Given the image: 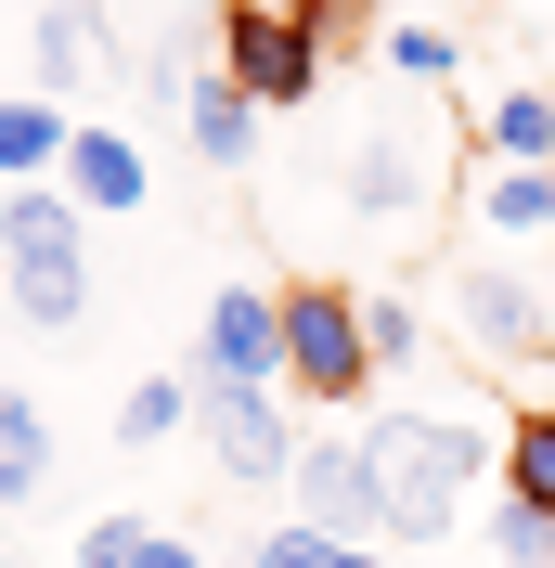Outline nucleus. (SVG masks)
<instances>
[{
    "label": "nucleus",
    "instance_id": "nucleus-2",
    "mask_svg": "<svg viewBox=\"0 0 555 568\" xmlns=\"http://www.w3.org/2000/svg\"><path fill=\"white\" fill-rule=\"evenodd\" d=\"M0 272H13V311L39 336H65L91 311V220H78L65 181H27V194H0Z\"/></svg>",
    "mask_w": 555,
    "mask_h": 568
},
{
    "label": "nucleus",
    "instance_id": "nucleus-18",
    "mask_svg": "<svg viewBox=\"0 0 555 568\" xmlns=\"http://www.w3.org/2000/svg\"><path fill=\"white\" fill-rule=\"evenodd\" d=\"M245 568H387L375 542H323L311 517H272V530L245 542Z\"/></svg>",
    "mask_w": 555,
    "mask_h": 568
},
{
    "label": "nucleus",
    "instance_id": "nucleus-5",
    "mask_svg": "<svg viewBox=\"0 0 555 568\" xmlns=\"http://www.w3.org/2000/svg\"><path fill=\"white\" fill-rule=\"evenodd\" d=\"M284 388H297V400H362V388H375L362 284H284Z\"/></svg>",
    "mask_w": 555,
    "mask_h": 568
},
{
    "label": "nucleus",
    "instance_id": "nucleus-13",
    "mask_svg": "<svg viewBox=\"0 0 555 568\" xmlns=\"http://www.w3.org/2000/svg\"><path fill=\"white\" fill-rule=\"evenodd\" d=\"M169 439H194V375H142L117 400V453H169Z\"/></svg>",
    "mask_w": 555,
    "mask_h": 568
},
{
    "label": "nucleus",
    "instance_id": "nucleus-25",
    "mask_svg": "<svg viewBox=\"0 0 555 568\" xmlns=\"http://www.w3.org/2000/svg\"><path fill=\"white\" fill-rule=\"evenodd\" d=\"M0 568H13V556H0Z\"/></svg>",
    "mask_w": 555,
    "mask_h": 568
},
{
    "label": "nucleus",
    "instance_id": "nucleus-9",
    "mask_svg": "<svg viewBox=\"0 0 555 568\" xmlns=\"http://www.w3.org/2000/svg\"><path fill=\"white\" fill-rule=\"evenodd\" d=\"M104 78V0H39L27 13V91L39 104H65Z\"/></svg>",
    "mask_w": 555,
    "mask_h": 568
},
{
    "label": "nucleus",
    "instance_id": "nucleus-6",
    "mask_svg": "<svg viewBox=\"0 0 555 568\" xmlns=\"http://www.w3.org/2000/svg\"><path fill=\"white\" fill-rule=\"evenodd\" d=\"M297 517H311L323 542H387V504H375V453H362V426L349 439H297Z\"/></svg>",
    "mask_w": 555,
    "mask_h": 568
},
{
    "label": "nucleus",
    "instance_id": "nucleus-1",
    "mask_svg": "<svg viewBox=\"0 0 555 568\" xmlns=\"http://www.w3.org/2000/svg\"><path fill=\"white\" fill-rule=\"evenodd\" d=\"M362 453H375V504H387V542H440L478 491V465H504V439H478L465 414H375L362 426Z\"/></svg>",
    "mask_w": 555,
    "mask_h": 568
},
{
    "label": "nucleus",
    "instance_id": "nucleus-7",
    "mask_svg": "<svg viewBox=\"0 0 555 568\" xmlns=\"http://www.w3.org/2000/svg\"><path fill=\"white\" fill-rule=\"evenodd\" d=\"M194 362L245 375V388H284V284H220L208 323H194Z\"/></svg>",
    "mask_w": 555,
    "mask_h": 568
},
{
    "label": "nucleus",
    "instance_id": "nucleus-17",
    "mask_svg": "<svg viewBox=\"0 0 555 568\" xmlns=\"http://www.w3.org/2000/svg\"><path fill=\"white\" fill-rule=\"evenodd\" d=\"M504 504L555 517V414H517V426H504Z\"/></svg>",
    "mask_w": 555,
    "mask_h": 568
},
{
    "label": "nucleus",
    "instance_id": "nucleus-8",
    "mask_svg": "<svg viewBox=\"0 0 555 568\" xmlns=\"http://www.w3.org/2000/svg\"><path fill=\"white\" fill-rule=\"evenodd\" d=\"M452 323H465L478 362H543L555 349V297L517 284V272H465V284H452Z\"/></svg>",
    "mask_w": 555,
    "mask_h": 568
},
{
    "label": "nucleus",
    "instance_id": "nucleus-11",
    "mask_svg": "<svg viewBox=\"0 0 555 568\" xmlns=\"http://www.w3.org/2000/svg\"><path fill=\"white\" fill-rule=\"evenodd\" d=\"M65 104H39V91H0V181L27 194V181H65Z\"/></svg>",
    "mask_w": 555,
    "mask_h": 568
},
{
    "label": "nucleus",
    "instance_id": "nucleus-12",
    "mask_svg": "<svg viewBox=\"0 0 555 568\" xmlns=\"http://www.w3.org/2000/svg\"><path fill=\"white\" fill-rule=\"evenodd\" d=\"M52 491V414L27 388H0V504H39Z\"/></svg>",
    "mask_w": 555,
    "mask_h": 568
},
{
    "label": "nucleus",
    "instance_id": "nucleus-15",
    "mask_svg": "<svg viewBox=\"0 0 555 568\" xmlns=\"http://www.w3.org/2000/svg\"><path fill=\"white\" fill-rule=\"evenodd\" d=\"M426 194V169H414V142H387V130H362V155H349V207H414Z\"/></svg>",
    "mask_w": 555,
    "mask_h": 568
},
{
    "label": "nucleus",
    "instance_id": "nucleus-20",
    "mask_svg": "<svg viewBox=\"0 0 555 568\" xmlns=\"http://www.w3.org/2000/svg\"><path fill=\"white\" fill-rule=\"evenodd\" d=\"M362 349H375V362H414V349H426V311L401 297V284H375V297H362Z\"/></svg>",
    "mask_w": 555,
    "mask_h": 568
},
{
    "label": "nucleus",
    "instance_id": "nucleus-21",
    "mask_svg": "<svg viewBox=\"0 0 555 568\" xmlns=\"http://www.w3.org/2000/svg\"><path fill=\"white\" fill-rule=\"evenodd\" d=\"M491 568H555V517H529V504H491Z\"/></svg>",
    "mask_w": 555,
    "mask_h": 568
},
{
    "label": "nucleus",
    "instance_id": "nucleus-14",
    "mask_svg": "<svg viewBox=\"0 0 555 568\" xmlns=\"http://www.w3.org/2000/svg\"><path fill=\"white\" fill-rule=\"evenodd\" d=\"M181 130H194V155H208V169H245V155H259V104H245L233 78H208V91L181 104Z\"/></svg>",
    "mask_w": 555,
    "mask_h": 568
},
{
    "label": "nucleus",
    "instance_id": "nucleus-23",
    "mask_svg": "<svg viewBox=\"0 0 555 568\" xmlns=\"http://www.w3.org/2000/svg\"><path fill=\"white\" fill-rule=\"evenodd\" d=\"M142 530H155V517H91V530H78V568H130Z\"/></svg>",
    "mask_w": 555,
    "mask_h": 568
},
{
    "label": "nucleus",
    "instance_id": "nucleus-16",
    "mask_svg": "<svg viewBox=\"0 0 555 568\" xmlns=\"http://www.w3.org/2000/svg\"><path fill=\"white\" fill-rule=\"evenodd\" d=\"M491 169H555V91H504L491 104Z\"/></svg>",
    "mask_w": 555,
    "mask_h": 568
},
{
    "label": "nucleus",
    "instance_id": "nucleus-19",
    "mask_svg": "<svg viewBox=\"0 0 555 568\" xmlns=\"http://www.w3.org/2000/svg\"><path fill=\"white\" fill-rule=\"evenodd\" d=\"M478 220L491 233H555V169H491L478 181Z\"/></svg>",
    "mask_w": 555,
    "mask_h": 568
},
{
    "label": "nucleus",
    "instance_id": "nucleus-3",
    "mask_svg": "<svg viewBox=\"0 0 555 568\" xmlns=\"http://www.w3.org/2000/svg\"><path fill=\"white\" fill-rule=\"evenodd\" d=\"M194 375V439L233 491H272L297 478V426H284V388H245V375H208V362H181Z\"/></svg>",
    "mask_w": 555,
    "mask_h": 568
},
{
    "label": "nucleus",
    "instance_id": "nucleus-22",
    "mask_svg": "<svg viewBox=\"0 0 555 568\" xmlns=\"http://www.w3.org/2000/svg\"><path fill=\"white\" fill-rule=\"evenodd\" d=\"M387 65H401V78H452V65H465V39L426 27V13H401V27H387Z\"/></svg>",
    "mask_w": 555,
    "mask_h": 568
},
{
    "label": "nucleus",
    "instance_id": "nucleus-10",
    "mask_svg": "<svg viewBox=\"0 0 555 568\" xmlns=\"http://www.w3.org/2000/svg\"><path fill=\"white\" fill-rule=\"evenodd\" d=\"M65 194H78V220H130L142 194H155V169H142L130 130H78L65 142Z\"/></svg>",
    "mask_w": 555,
    "mask_h": 568
},
{
    "label": "nucleus",
    "instance_id": "nucleus-24",
    "mask_svg": "<svg viewBox=\"0 0 555 568\" xmlns=\"http://www.w3.org/2000/svg\"><path fill=\"white\" fill-rule=\"evenodd\" d=\"M130 568H220V556H208L194 530H142V556H130Z\"/></svg>",
    "mask_w": 555,
    "mask_h": 568
},
{
    "label": "nucleus",
    "instance_id": "nucleus-4",
    "mask_svg": "<svg viewBox=\"0 0 555 568\" xmlns=\"http://www.w3.org/2000/svg\"><path fill=\"white\" fill-rule=\"evenodd\" d=\"M208 27H220V78H233L259 116H284V104H311V91H323V39L284 13V0H220Z\"/></svg>",
    "mask_w": 555,
    "mask_h": 568
}]
</instances>
